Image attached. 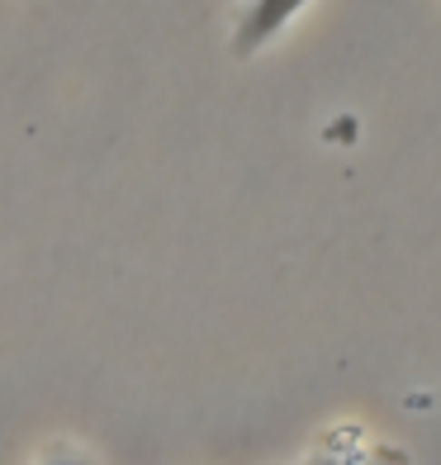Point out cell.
I'll return each instance as SVG.
<instances>
[{
  "mask_svg": "<svg viewBox=\"0 0 441 465\" xmlns=\"http://www.w3.org/2000/svg\"><path fill=\"white\" fill-rule=\"evenodd\" d=\"M304 5H309V0H251L247 15H242V25H238V34H233V53L251 57L261 44H270V38H276Z\"/></svg>",
  "mask_w": 441,
  "mask_h": 465,
  "instance_id": "obj_1",
  "label": "cell"
},
{
  "mask_svg": "<svg viewBox=\"0 0 441 465\" xmlns=\"http://www.w3.org/2000/svg\"><path fill=\"white\" fill-rule=\"evenodd\" d=\"M48 465H91V460H76V456H62V460H48Z\"/></svg>",
  "mask_w": 441,
  "mask_h": 465,
  "instance_id": "obj_2",
  "label": "cell"
},
{
  "mask_svg": "<svg viewBox=\"0 0 441 465\" xmlns=\"http://www.w3.org/2000/svg\"><path fill=\"white\" fill-rule=\"evenodd\" d=\"M313 465H338V460H313Z\"/></svg>",
  "mask_w": 441,
  "mask_h": 465,
  "instance_id": "obj_3",
  "label": "cell"
}]
</instances>
